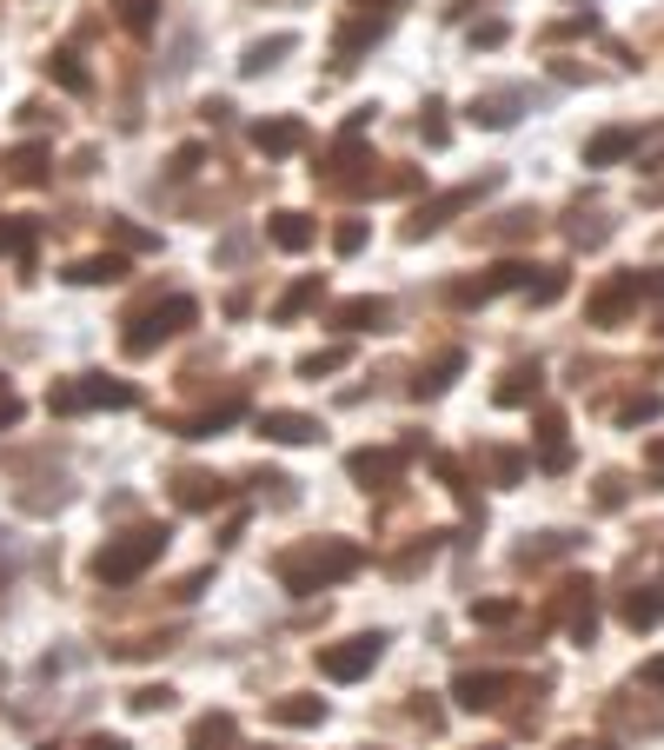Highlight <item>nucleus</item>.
Segmentation results:
<instances>
[{
	"label": "nucleus",
	"mask_w": 664,
	"mask_h": 750,
	"mask_svg": "<svg viewBox=\"0 0 664 750\" xmlns=\"http://www.w3.org/2000/svg\"><path fill=\"white\" fill-rule=\"evenodd\" d=\"M366 564V551L359 545H346V538H312V545H293V551H280V585L293 592V598H312V592H325V585H340V578H353Z\"/></svg>",
	"instance_id": "f257e3e1"
},
{
	"label": "nucleus",
	"mask_w": 664,
	"mask_h": 750,
	"mask_svg": "<svg viewBox=\"0 0 664 750\" xmlns=\"http://www.w3.org/2000/svg\"><path fill=\"white\" fill-rule=\"evenodd\" d=\"M166 538H174L166 525H133V532L107 538V545L94 551V578H100V585H133V578L166 551Z\"/></svg>",
	"instance_id": "f03ea898"
},
{
	"label": "nucleus",
	"mask_w": 664,
	"mask_h": 750,
	"mask_svg": "<svg viewBox=\"0 0 664 750\" xmlns=\"http://www.w3.org/2000/svg\"><path fill=\"white\" fill-rule=\"evenodd\" d=\"M193 319H200V306H193V299H166V306H153V312H140V319H133V332H127L120 346H127L133 359H146V353H159L166 340H180V332H187Z\"/></svg>",
	"instance_id": "7ed1b4c3"
},
{
	"label": "nucleus",
	"mask_w": 664,
	"mask_h": 750,
	"mask_svg": "<svg viewBox=\"0 0 664 750\" xmlns=\"http://www.w3.org/2000/svg\"><path fill=\"white\" fill-rule=\"evenodd\" d=\"M140 392L127 385V379H100V372H80V379H67V385H54L47 392V412H87V405H114V412H127Z\"/></svg>",
	"instance_id": "20e7f679"
},
{
	"label": "nucleus",
	"mask_w": 664,
	"mask_h": 750,
	"mask_svg": "<svg viewBox=\"0 0 664 750\" xmlns=\"http://www.w3.org/2000/svg\"><path fill=\"white\" fill-rule=\"evenodd\" d=\"M386 657V638L379 631H366V638H346V644H325L319 651V678H332V684H353V678H366L372 664Z\"/></svg>",
	"instance_id": "39448f33"
},
{
	"label": "nucleus",
	"mask_w": 664,
	"mask_h": 750,
	"mask_svg": "<svg viewBox=\"0 0 664 750\" xmlns=\"http://www.w3.org/2000/svg\"><path fill=\"white\" fill-rule=\"evenodd\" d=\"M491 187H498V174H485V180H472V187H452V193H439V200H426L419 213H412V219H405V239H426V233H439L446 219H459L465 206H478V200H485Z\"/></svg>",
	"instance_id": "423d86ee"
},
{
	"label": "nucleus",
	"mask_w": 664,
	"mask_h": 750,
	"mask_svg": "<svg viewBox=\"0 0 664 750\" xmlns=\"http://www.w3.org/2000/svg\"><path fill=\"white\" fill-rule=\"evenodd\" d=\"M506 691H512V678H498V671H459V678H452L459 711H498V704H506Z\"/></svg>",
	"instance_id": "0eeeda50"
},
{
	"label": "nucleus",
	"mask_w": 664,
	"mask_h": 750,
	"mask_svg": "<svg viewBox=\"0 0 664 750\" xmlns=\"http://www.w3.org/2000/svg\"><path fill=\"white\" fill-rule=\"evenodd\" d=\"M346 472H353L366 491H386V485H399L405 452H353V459H346Z\"/></svg>",
	"instance_id": "6e6552de"
},
{
	"label": "nucleus",
	"mask_w": 664,
	"mask_h": 750,
	"mask_svg": "<svg viewBox=\"0 0 664 750\" xmlns=\"http://www.w3.org/2000/svg\"><path fill=\"white\" fill-rule=\"evenodd\" d=\"M532 100H538L532 87H506V94H478V100H472V120H478V127H512V120H519V107H532Z\"/></svg>",
	"instance_id": "1a4fd4ad"
},
{
	"label": "nucleus",
	"mask_w": 664,
	"mask_h": 750,
	"mask_svg": "<svg viewBox=\"0 0 664 750\" xmlns=\"http://www.w3.org/2000/svg\"><path fill=\"white\" fill-rule=\"evenodd\" d=\"M260 439H273V445H312L319 439V419H306V412H260Z\"/></svg>",
	"instance_id": "9d476101"
},
{
	"label": "nucleus",
	"mask_w": 664,
	"mask_h": 750,
	"mask_svg": "<svg viewBox=\"0 0 664 750\" xmlns=\"http://www.w3.org/2000/svg\"><path fill=\"white\" fill-rule=\"evenodd\" d=\"M220 498H226V485L213 472H180L174 478V505L180 512H206V505H220Z\"/></svg>",
	"instance_id": "9b49d317"
},
{
	"label": "nucleus",
	"mask_w": 664,
	"mask_h": 750,
	"mask_svg": "<svg viewBox=\"0 0 664 750\" xmlns=\"http://www.w3.org/2000/svg\"><path fill=\"white\" fill-rule=\"evenodd\" d=\"M644 286H638V273H625V279H612V286H598L592 293V325H618L625 319V306L638 299Z\"/></svg>",
	"instance_id": "f8f14e48"
},
{
	"label": "nucleus",
	"mask_w": 664,
	"mask_h": 750,
	"mask_svg": "<svg viewBox=\"0 0 664 750\" xmlns=\"http://www.w3.org/2000/svg\"><path fill=\"white\" fill-rule=\"evenodd\" d=\"M386 319H392V306L372 299V293H359V299H346L340 312H332V325H340V332H379Z\"/></svg>",
	"instance_id": "ddd939ff"
},
{
	"label": "nucleus",
	"mask_w": 664,
	"mask_h": 750,
	"mask_svg": "<svg viewBox=\"0 0 664 750\" xmlns=\"http://www.w3.org/2000/svg\"><path fill=\"white\" fill-rule=\"evenodd\" d=\"M253 146H260L266 159H286V153L306 146V127H299V120H260V127H253Z\"/></svg>",
	"instance_id": "4468645a"
},
{
	"label": "nucleus",
	"mask_w": 664,
	"mask_h": 750,
	"mask_svg": "<svg viewBox=\"0 0 664 750\" xmlns=\"http://www.w3.org/2000/svg\"><path fill=\"white\" fill-rule=\"evenodd\" d=\"M266 717L286 724V730H312V724H325V698H273Z\"/></svg>",
	"instance_id": "2eb2a0df"
},
{
	"label": "nucleus",
	"mask_w": 664,
	"mask_h": 750,
	"mask_svg": "<svg viewBox=\"0 0 664 750\" xmlns=\"http://www.w3.org/2000/svg\"><path fill=\"white\" fill-rule=\"evenodd\" d=\"M67 279H73V286H120V279H127V260H120V253L73 260V266H67Z\"/></svg>",
	"instance_id": "dca6fc26"
},
{
	"label": "nucleus",
	"mask_w": 664,
	"mask_h": 750,
	"mask_svg": "<svg viewBox=\"0 0 664 750\" xmlns=\"http://www.w3.org/2000/svg\"><path fill=\"white\" fill-rule=\"evenodd\" d=\"M459 372H465V353H439V359H432L419 379H412V398H439V392H446Z\"/></svg>",
	"instance_id": "f3484780"
},
{
	"label": "nucleus",
	"mask_w": 664,
	"mask_h": 750,
	"mask_svg": "<svg viewBox=\"0 0 664 750\" xmlns=\"http://www.w3.org/2000/svg\"><path fill=\"white\" fill-rule=\"evenodd\" d=\"M293 47H299L293 34H266V40H253V47L239 53V73H266V67H280V60H286Z\"/></svg>",
	"instance_id": "a211bd4d"
},
{
	"label": "nucleus",
	"mask_w": 664,
	"mask_h": 750,
	"mask_svg": "<svg viewBox=\"0 0 664 750\" xmlns=\"http://www.w3.org/2000/svg\"><path fill=\"white\" fill-rule=\"evenodd\" d=\"M266 239L280 246V253H306V246H312V219H306V213H273Z\"/></svg>",
	"instance_id": "6ab92c4d"
},
{
	"label": "nucleus",
	"mask_w": 664,
	"mask_h": 750,
	"mask_svg": "<svg viewBox=\"0 0 664 750\" xmlns=\"http://www.w3.org/2000/svg\"><path fill=\"white\" fill-rule=\"evenodd\" d=\"M538 385H545V372H538V366H512L506 379H498V392H491V398H498V405H532V398H538Z\"/></svg>",
	"instance_id": "aec40b11"
},
{
	"label": "nucleus",
	"mask_w": 664,
	"mask_h": 750,
	"mask_svg": "<svg viewBox=\"0 0 664 750\" xmlns=\"http://www.w3.org/2000/svg\"><path fill=\"white\" fill-rule=\"evenodd\" d=\"M47 73L60 80L67 94H94V73L80 67V53H73V47H54V53H47Z\"/></svg>",
	"instance_id": "412c9836"
},
{
	"label": "nucleus",
	"mask_w": 664,
	"mask_h": 750,
	"mask_svg": "<svg viewBox=\"0 0 664 750\" xmlns=\"http://www.w3.org/2000/svg\"><path fill=\"white\" fill-rule=\"evenodd\" d=\"M631 146H638V133H631V127H605V133L585 146V166H612V159H625Z\"/></svg>",
	"instance_id": "4be33fe9"
},
{
	"label": "nucleus",
	"mask_w": 664,
	"mask_h": 750,
	"mask_svg": "<svg viewBox=\"0 0 664 750\" xmlns=\"http://www.w3.org/2000/svg\"><path fill=\"white\" fill-rule=\"evenodd\" d=\"M618 618H625L631 631H651V624L664 618V592H631V598L618 605Z\"/></svg>",
	"instance_id": "5701e85b"
},
{
	"label": "nucleus",
	"mask_w": 664,
	"mask_h": 750,
	"mask_svg": "<svg viewBox=\"0 0 664 750\" xmlns=\"http://www.w3.org/2000/svg\"><path fill=\"white\" fill-rule=\"evenodd\" d=\"M226 743H233V717H226V711L200 717V724H193V737H187V750H226Z\"/></svg>",
	"instance_id": "b1692460"
},
{
	"label": "nucleus",
	"mask_w": 664,
	"mask_h": 750,
	"mask_svg": "<svg viewBox=\"0 0 664 750\" xmlns=\"http://www.w3.org/2000/svg\"><path fill=\"white\" fill-rule=\"evenodd\" d=\"M525 233H538V213H532V206H512V213H498V219L485 226L491 246H498V239H525Z\"/></svg>",
	"instance_id": "393cba45"
},
{
	"label": "nucleus",
	"mask_w": 664,
	"mask_h": 750,
	"mask_svg": "<svg viewBox=\"0 0 664 750\" xmlns=\"http://www.w3.org/2000/svg\"><path fill=\"white\" fill-rule=\"evenodd\" d=\"M8 174H14L21 187H40V180H47V146H21V153H8Z\"/></svg>",
	"instance_id": "a878e982"
},
{
	"label": "nucleus",
	"mask_w": 664,
	"mask_h": 750,
	"mask_svg": "<svg viewBox=\"0 0 664 750\" xmlns=\"http://www.w3.org/2000/svg\"><path fill=\"white\" fill-rule=\"evenodd\" d=\"M565 551H578V538L571 532H545L538 545H519V564H545V558H565Z\"/></svg>",
	"instance_id": "bb28decb"
},
{
	"label": "nucleus",
	"mask_w": 664,
	"mask_h": 750,
	"mask_svg": "<svg viewBox=\"0 0 664 750\" xmlns=\"http://www.w3.org/2000/svg\"><path fill=\"white\" fill-rule=\"evenodd\" d=\"M239 419V398H226V405H213V412H200V419H187V439H213L220 426H233Z\"/></svg>",
	"instance_id": "cd10ccee"
},
{
	"label": "nucleus",
	"mask_w": 664,
	"mask_h": 750,
	"mask_svg": "<svg viewBox=\"0 0 664 750\" xmlns=\"http://www.w3.org/2000/svg\"><path fill=\"white\" fill-rule=\"evenodd\" d=\"M0 253L34 260V226H27V219H0Z\"/></svg>",
	"instance_id": "c85d7f7f"
},
{
	"label": "nucleus",
	"mask_w": 664,
	"mask_h": 750,
	"mask_svg": "<svg viewBox=\"0 0 664 750\" xmlns=\"http://www.w3.org/2000/svg\"><path fill=\"white\" fill-rule=\"evenodd\" d=\"M657 412H664V398H657V392H631V398L618 405V426H638V419H657Z\"/></svg>",
	"instance_id": "c756f323"
},
{
	"label": "nucleus",
	"mask_w": 664,
	"mask_h": 750,
	"mask_svg": "<svg viewBox=\"0 0 664 750\" xmlns=\"http://www.w3.org/2000/svg\"><path fill=\"white\" fill-rule=\"evenodd\" d=\"M525 293H532V306H552L565 293V266H538V279H525Z\"/></svg>",
	"instance_id": "7c9ffc66"
},
{
	"label": "nucleus",
	"mask_w": 664,
	"mask_h": 750,
	"mask_svg": "<svg viewBox=\"0 0 664 750\" xmlns=\"http://www.w3.org/2000/svg\"><path fill=\"white\" fill-rule=\"evenodd\" d=\"M346 366V346H325V353H306L299 359V379H325V372H340Z\"/></svg>",
	"instance_id": "2f4dec72"
},
{
	"label": "nucleus",
	"mask_w": 664,
	"mask_h": 750,
	"mask_svg": "<svg viewBox=\"0 0 664 750\" xmlns=\"http://www.w3.org/2000/svg\"><path fill=\"white\" fill-rule=\"evenodd\" d=\"M120 21H127L133 34H146V27L159 21V0H120Z\"/></svg>",
	"instance_id": "473e14b6"
},
{
	"label": "nucleus",
	"mask_w": 664,
	"mask_h": 750,
	"mask_svg": "<svg viewBox=\"0 0 664 750\" xmlns=\"http://www.w3.org/2000/svg\"><path fill=\"white\" fill-rule=\"evenodd\" d=\"M127 704H133L140 717H153V711H166V704H174V691H166V684H140V691H133Z\"/></svg>",
	"instance_id": "72a5a7b5"
},
{
	"label": "nucleus",
	"mask_w": 664,
	"mask_h": 750,
	"mask_svg": "<svg viewBox=\"0 0 664 750\" xmlns=\"http://www.w3.org/2000/svg\"><path fill=\"white\" fill-rule=\"evenodd\" d=\"M312 299H319V279H299V286H293V293H286V299H280L273 312H280V319H293V312H306Z\"/></svg>",
	"instance_id": "f704fd0d"
},
{
	"label": "nucleus",
	"mask_w": 664,
	"mask_h": 750,
	"mask_svg": "<svg viewBox=\"0 0 664 750\" xmlns=\"http://www.w3.org/2000/svg\"><path fill=\"white\" fill-rule=\"evenodd\" d=\"M366 246V219H346V226H332V253H359Z\"/></svg>",
	"instance_id": "c9c22d12"
},
{
	"label": "nucleus",
	"mask_w": 664,
	"mask_h": 750,
	"mask_svg": "<svg viewBox=\"0 0 664 750\" xmlns=\"http://www.w3.org/2000/svg\"><path fill=\"white\" fill-rule=\"evenodd\" d=\"M485 465L498 472V485H519V472H525V459H519V452H485Z\"/></svg>",
	"instance_id": "e433bc0d"
},
{
	"label": "nucleus",
	"mask_w": 664,
	"mask_h": 750,
	"mask_svg": "<svg viewBox=\"0 0 664 750\" xmlns=\"http://www.w3.org/2000/svg\"><path fill=\"white\" fill-rule=\"evenodd\" d=\"M114 239L127 246V253H153V246H159L153 233H140V226H127V219H114Z\"/></svg>",
	"instance_id": "4c0bfd02"
},
{
	"label": "nucleus",
	"mask_w": 664,
	"mask_h": 750,
	"mask_svg": "<svg viewBox=\"0 0 664 750\" xmlns=\"http://www.w3.org/2000/svg\"><path fill=\"white\" fill-rule=\"evenodd\" d=\"M512 611H519L512 598H485V605H472V618H478V624H506Z\"/></svg>",
	"instance_id": "58836bf2"
},
{
	"label": "nucleus",
	"mask_w": 664,
	"mask_h": 750,
	"mask_svg": "<svg viewBox=\"0 0 664 750\" xmlns=\"http://www.w3.org/2000/svg\"><path fill=\"white\" fill-rule=\"evenodd\" d=\"M439 114H446V107H426V120H419V133H426V146H446V133H452V127H446Z\"/></svg>",
	"instance_id": "ea45409f"
},
{
	"label": "nucleus",
	"mask_w": 664,
	"mask_h": 750,
	"mask_svg": "<svg viewBox=\"0 0 664 750\" xmlns=\"http://www.w3.org/2000/svg\"><path fill=\"white\" fill-rule=\"evenodd\" d=\"M498 40H506V21H478L472 27V47H498Z\"/></svg>",
	"instance_id": "a19ab883"
},
{
	"label": "nucleus",
	"mask_w": 664,
	"mask_h": 750,
	"mask_svg": "<svg viewBox=\"0 0 664 750\" xmlns=\"http://www.w3.org/2000/svg\"><path fill=\"white\" fill-rule=\"evenodd\" d=\"M644 465H651V485H664V439H651V452H644Z\"/></svg>",
	"instance_id": "79ce46f5"
},
{
	"label": "nucleus",
	"mask_w": 664,
	"mask_h": 750,
	"mask_svg": "<svg viewBox=\"0 0 664 750\" xmlns=\"http://www.w3.org/2000/svg\"><path fill=\"white\" fill-rule=\"evenodd\" d=\"M193 166H200V146H180V153H174V174L187 180V174H193Z\"/></svg>",
	"instance_id": "37998d69"
},
{
	"label": "nucleus",
	"mask_w": 664,
	"mask_h": 750,
	"mask_svg": "<svg viewBox=\"0 0 664 750\" xmlns=\"http://www.w3.org/2000/svg\"><path fill=\"white\" fill-rule=\"evenodd\" d=\"M14 419H21V398H14V392H8V398H0V432H8V426H14Z\"/></svg>",
	"instance_id": "c03bdc74"
},
{
	"label": "nucleus",
	"mask_w": 664,
	"mask_h": 750,
	"mask_svg": "<svg viewBox=\"0 0 664 750\" xmlns=\"http://www.w3.org/2000/svg\"><path fill=\"white\" fill-rule=\"evenodd\" d=\"M80 750H127V737H87Z\"/></svg>",
	"instance_id": "a18cd8bd"
},
{
	"label": "nucleus",
	"mask_w": 664,
	"mask_h": 750,
	"mask_svg": "<svg viewBox=\"0 0 664 750\" xmlns=\"http://www.w3.org/2000/svg\"><path fill=\"white\" fill-rule=\"evenodd\" d=\"M638 678H644V684H664V657H651V664H644Z\"/></svg>",
	"instance_id": "49530a36"
},
{
	"label": "nucleus",
	"mask_w": 664,
	"mask_h": 750,
	"mask_svg": "<svg viewBox=\"0 0 664 750\" xmlns=\"http://www.w3.org/2000/svg\"><path fill=\"white\" fill-rule=\"evenodd\" d=\"M565 750H592V743H565Z\"/></svg>",
	"instance_id": "de8ad7c7"
}]
</instances>
